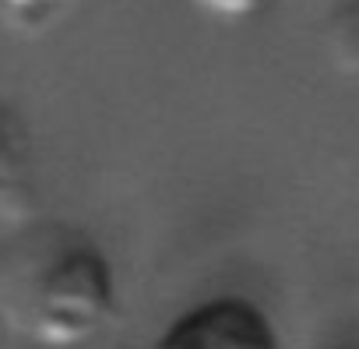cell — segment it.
Masks as SVG:
<instances>
[{
    "instance_id": "6",
    "label": "cell",
    "mask_w": 359,
    "mask_h": 349,
    "mask_svg": "<svg viewBox=\"0 0 359 349\" xmlns=\"http://www.w3.org/2000/svg\"><path fill=\"white\" fill-rule=\"evenodd\" d=\"M348 349H359V345H348Z\"/></svg>"
},
{
    "instance_id": "2",
    "label": "cell",
    "mask_w": 359,
    "mask_h": 349,
    "mask_svg": "<svg viewBox=\"0 0 359 349\" xmlns=\"http://www.w3.org/2000/svg\"><path fill=\"white\" fill-rule=\"evenodd\" d=\"M151 349H282L271 317L243 296H212L180 314Z\"/></svg>"
},
{
    "instance_id": "1",
    "label": "cell",
    "mask_w": 359,
    "mask_h": 349,
    "mask_svg": "<svg viewBox=\"0 0 359 349\" xmlns=\"http://www.w3.org/2000/svg\"><path fill=\"white\" fill-rule=\"evenodd\" d=\"M116 307L109 261L92 247L64 251L50 261L29 296V331L46 349H74L95 338Z\"/></svg>"
},
{
    "instance_id": "5",
    "label": "cell",
    "mask_w": 359,
    "mask_h": 349,
    "mask_svg": "<svg viewBox=\"0 0 359 349\" xmlns=\"http://www.w3.org/2000/svg\"><path fill=\"white\" fill-rule=\"evenodd\" d=\"M198 11H205L208 18H219V22H243V18H254L261 15L271 0H191Z\"/></svg>"
},
{
    "instance_id": "3",
    "label": "cell",
    "mask_w": 359,
    "mask_h": 349,
    "mask_svg": "<svg viewBox=\"0 0 359 349\" xmlns=\"http://www.w3.org/2000/svg\"><path fill=\"white\" fill-rule=\"evenodd\" d=\"M36 180V145L29 124L0 103V212H15L29 202Z\"/></svg>"
},
{
    "instance_id": "4",
    "label": "cell",
    "mask_w": 359,
    "mask_h": 349,
    "mask_svg": "<svg viewBox=\"0 0 359 349\" xmlns=\"http://www.w3.org/2000/svg\"><path fill=\"white\" fill-rule=\"evenodd\" d=\"M85 0H0V25L11 36L39 39L67 25Z\"/></svg>"
}]
</instances>
